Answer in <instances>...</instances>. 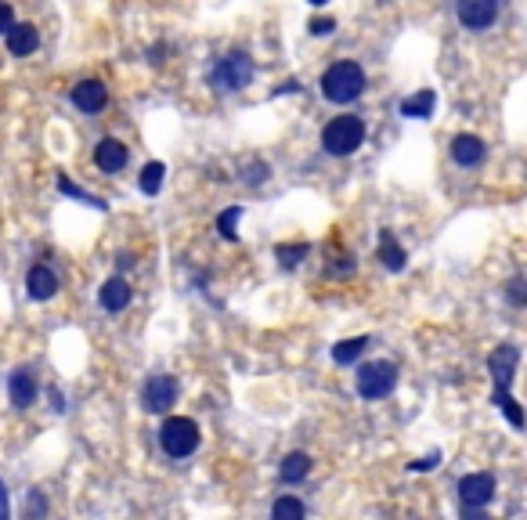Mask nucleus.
I'll return each instance as SVG.
<instances>
[{
    "label": "nucleus",
    "instance_id": "f257e3e1",
    "mask_svg": "<svg viewBox=\"0 0 527 520\" xmlns=\"http://www.w3.org/2000/svg\"><path fill=\"white\" fill-rule=\"evenodd\" d=\"M365 91V69L358 62H336L322 76V98L332 105H350Z\"/></svg>",
    "mask_w": 527,
    "mask_h": 520
},
{
    "label": "nucleus",
    "instance_id": "f03ea898",
    "mask_svg": "<svg viewBox=\"0 0 527 520\" xmlns=\"http://www.w3.org/2000/svg\"><path fill=\"white\" fill-rule=\"evenodd\" d=\"M365 145V120L362 116H336L322 130V148L329 155H355Z\"/></svg>",
    "mask_w": 527,
    "mask_h": 520
},
{
    "label": "nucleus",
    "instance_id": "7ed1b4c3",
    "mask_svg": "<svg viewBox=\"0 0 527 520\" xmlns=\"http://www.w3.org/2000/svg\"><path fill=\"white\" fill-rule=\"evenodd\" d=\"M199 423L188 419V415H170L163 426H159V445L170 459H188L196 449H199Z\"/></svg>",
    "mask_w": 527,
    "mask_h": 520
},
{
    "label": "nucleus",
    "instance_id": "20e7f679",
    "mask_svg": "<svg viewBox=\"0 0 527 520\" xmlns=\"http://www.w3.org/2000/svg\"><path fill=\"white\" fill-rule=\"evenodd\" d=\"M355 383H358V394H362L365 401H383V398H390L394 387H397V365H394V362H383V358H380V362H369V365L358 369Z\"/></svg>",
    "mask_w": 527,
    "mask_h": 520
},
{
    "label": "nucleus",
    "instance_id": "39448f33",
    "mask_svg": "<svg viewBox=\"0 0 527 520\" xmlns=\"http://www.w3.org/2000/svg\"><path fill=\"white\" fill-rule=\"evenodd\" d=\"M253 72H256L253 58L242 55V51H235V55H224V58L210 69V83L217 87V91H242V87L253 83Z\"/></svg>",
    "mask_w": 527,
    "mask_h": 520
},
{
    "label": "nucleus",
    "instance_id": "423d86ee",
    "mask_svg": "<svg viewBox=\"0 0 527 520\" xmlns=\"http://www.w3.org/2000/svg\"><path fill=\"white\" fill-rule=\"evenodd\" d=\"M495 499V477L491 474H466L459 481V502L463 513H477Z\"/></svg>",
    "mask_w": 527,
    "mask_h": 520
},
{
    "label": "nucleus",
    "instance_id": "0eeeda50",
    "mask_svg": "<svg viewBox=\"0 0 527 520\" xmlns=\"http://www.w3.org/2000/svg\"><path fill=\"white\" fill-rule=\"evenodd\" d=\"M456 15L463 22V29L484 33L498 15V0H456Z\"/></svg>",
    "mask_w": 527,
    "mask_h": 520
},
{
    "label": "nucleus",
    "instance_id": "6e6552de",
    "mask_svg": "<svg viewBox=\"0 0 527 520\" xmlns=\"http://www.w3.org/2000/svg\"><path fill=\"white\" fill-rule=\"evenodd\" d=\"M173 401H178V380L159 373V376H148L145 387H141V405L148 412H166Z\"/></svg>",
    "mask_w": 527,
    "mask_h": 520
},
{
    "label": "nucleus",
    "instance_id": "1a4fd4ad",
    "mask_svg": "<svg viewBox=\"0 0 527 520\" xmlns=\"http://www.w3.org/2000/svg\"><path fill=\"white\" fill-rule=\"evenodd\" d=\"M69 98H72V105H76L79 113H87V116H95V113H102V109L109 105V91H105L102 80H79L72 91H69Z\"/></svg>",
    "mask_w": 527,
    "mask_h": 520
},
{
    "label": "nucleus",
    "instance_id": "9d476101",
    "mask_svg": "<svg viewBox=\"0 0 527 520\" xmlns=\"http://www.w3.org/2000/svg\"><path fill=\"white\" fill-rule=\"evenodd\" d=\"M516 365H520V347L516 343H498L491 351V358H488V373L495 376V387L509 390V383L516 376Z\"/></svg>",
    "mask_w": 527,
    "mask_h": 520
},
{
    "label": "nucleus",
    "instance_id": "9b49d317",
    "mask_svg": "<svg viewBox=\"0 0 527 520\" xmlns=\"http://www.w3.org/2000/svg\"><path fill=\"white\" fill-rule=\"evenodd\" d=\"M127 159H130V152H127V145L120 138H102L95 145V166L102 173H120L127 166Z\"/></svg>",
    "mask_w": 527,
    "mask_h": 520
},
{
    "label": "nucleus",
    "instance_id": "f8f14e48",
    "mask_svg": "<svg viewBox=\"0 0 527 520\" xmlns=\"http://www.w3.org/2000/svg\"><path fill=\"white\" fill-rule=\"evenodd\" d=\"M26 293H29V300H40V304L51 300L58 293V275L47 264H33L26 275Z\"/></svg>",
    "mask_w": 527,
    "mask_h": 520
},
{
    "label": "nucleus",
    "instance_id": "ddd939ff",
    "mask_svg": "<svg viewBox=\"0 0 527 520\" xmlns=\"http://www.w3.org/2000/svg\"><path fill=\"white\" fill-rule=\"evenodd\" d=\"M4 37H8V51L15 58H26V55H33L40 47V29L29 26V22H12V29Z\"/></svg>",
    "mask_w": 527,
    "mask_h": 520
},
{
    "label": "nucleus",
    "instance_id": "4468645a",
    "mask_svg": "<svg viewBox=\"0 0 527 520\" xmlns=\"http://www.w3.org/2000/svg\"><path fill=\"white\" fill-rule=\"evenodd\" d=\"M8 398L15 408H29L37 401V376L29 369H15L8 376Z\"/></svg>",
    "mask_w": 527,
    "mask_h": 520
},
{
    "label": "nucleus",
    "instance_id": "2eb2a0df",
    "mask_svg": "<svg viewBox=\"0 0 527 520\" xmlns=\"http://www.w3.org/2000/svg\"><path fill=\"white\" fill-rule=\"evenodd\" d=\"M484 155H488V148H484V141H481L477 134H459V138L452 141V159H456L459 166H481Z\"/></svg>",
    "mask_w": 527,
    "mask_h": 520
},
{
    "label": "nucleus",
    "instance_id": "dca6fc26",
    "mask_svg": "<svg viewBox=\"0 0 527 520\" xmlns=\"http://www.w3.org/2000/svg\"><path fill=\"white\" fill-rule=\"evenodd\" d=\"M130 297H134V289H130L127 279H109V282L98 289V300H102V307H105L109 315H120V311L130 304Z\"/></svg>",
    "mask_w": 527,
    "mask_h": 520
},
{
    "label": "nucleus",
    "instance_id": "f3484780",
    "mask_svg": "<svg viewBox=\"0 0 527 520\" xmlns=\"http://www.w3.org/2000/svg\"><path fill=\"white\" fill-rule=\"evenodd\" d=\"M405 260H408L405 246L394 239V231H383V235H380V264H383L387 272H405Z\"/></svg>",
    "mask_w": 527,
    "mask_h": 520
},
{
    "label": "nucleus",
    "instance_id": "a211bd4d",
    "mask_svg": "<svg viewBox=\"0 0 527 520\" xmlns=\"http://www.w3.org/2000/svg\"><path fill=\"white\" fill-rule=\"evenodd\" d=\"M311 456L307 452H289L286 459H282V466H279V477H282V484H297V481H304L307 474H311Z\"/></svg>",
    "mask_w": 527,
    "mask_h": 520
},
{
    "label": "nucleus",
    "instance_id": "6ab92c4d",
    "mask_svg": "<svg viewBox=\"0 0 527 520\" xmlns=\"http://www.w3.org/2000/svg\"><path fill=\"white\" fill-rule=\"evenodd\" d=\"M433 105H437V95L433 91H419V95H412V98L401 102V116H408V120H430L433 116Z\"/></svg>",
    "mask_w": 527,
    "mask_h": 520
},
{
    "label": "nucleus",
    "instance_id": "aec40b11",
    "mask_svg": "<svg viewBox=\"0 0 527 520\" xmlns=\"http://www.w3.org/2000/svg\"><path fill=\"white\" fill-rule=\"evenodd\" d=\"M369 347V336H355V340H339L336 347H332V362L336 365H350L355 358H362V351Z\"/></svg>",
    "mask_w": 527,
    "mask_h": 520
},
{
    "label": "nucleus",
    "instance_id": "412c9836",
    "mask_svg": "<svg viewBox=\"0 0 527 520\" xmlns=\"http://www.w3.org/2000/svg\"><path fill=\"white\" fill-rule=\"evenodd\" d=\"M491 401H495V405H498V408L506 412V419H509V423H513L516 430L523 426V412H520V401H516V398H513V394H509L506 387H495V394H491Z\"/></svg>",
    "mask_w": 527,
    "mask_h": 520
},
{
    "label": "nucleus",
    "instance_id": "4be33fe9",
    "mask_svg": "<svg viewBox=\"0 0 527 520\" xmlns=\"http://www.w3.org/2000/svg\"><path fill=\"white\" fill-rule=\"evenodd\" d=\"M163 173H166V166H163V163H148V166L141 170V181H138V185H141V192H145V196H155V192L163 189Z\"/></svg>",
    "mask_w": 527,
    "mask_h": 520
},
{
    "label": "nucleus",
    "instance_id": "5701e85b",
    "mask_svg": "<svg viewBox=\"0 0 527 520\" xmlns=\"http://www.w3.org/2000/svg\"><path fill=\"white\" fill-rule=\"evenodd\" d=\"M242 221V206H228L221 217H217V231H221V239H228V242H235L238 239V231H235V224Z\"/></svg>",
    "mask_w": 527,
    "mask_h": 520
},
{
    "label": "nucleus",
    "instance_id": "b1692460",
    "mask_svg": "<svg viewBox=\"0 0 527 520\" xmlns=\"http://www.w3.org/2000/svg\"><path fill=\"white\" fill-rule=\"evenodd\" d=\"M272 516H275V520H300V516H304V502L293 499V495H286V499H279V502L272 506Z\"/></svg>",
    "mask_w": 527,
    "mask_h": 520
},
{
    "label": "nucleus",
    "instance_id": "393cba45",
    "mask_svg": "<svg viewBox=\"0 0 527 520\" xmlns=\"http://www.w3.org/2000/svg\"><path fill=\"white\" fill-rule=\"evenodd\" d=\"M275 256L282 260V268H300L304 264V256H307V242H289V246H279L275 249Z\"/></svg>",
    "mask_w": 527,
    "mask_h": 520
},
{
    "label": "nucleus",
    "instance_id": "a878e982",
    "mask_svg": "<svg viewBox=\"0 0 527 520\" xmlns=\"http://www.w3.org/2000/svg\"><path fill=\"white\" fill-rule=\"evenodd\" d=\"M58 192H62V196H72V199H79V203H87V206H98V210H105V203H102L98 196L83 192V189H79V185H72L69 178H58Z\"/></svg>",
    "mask_w": 527,
    "mask_h": 520
},
{
    "label": "nucleus",
    "instance_id": "bb28decb",
    "mask_svg": "<svg viewBox=\"0 0 527 520\" xmlns=\"http://www.w3.org/2000/svg\"><path fill=\"white\" fill-rule=\"evenodd\" d=\"M506 297H509V304H516V307H523V304H527V293H523V279H520V275H516V279H509Z\"/></svg>",
    "mask_w": 527,
    "mask_h": 520
},
{
    "label": "nucleus",
    "instance_id": "cd10ccee",
    "mask_svg": "<svg viewBox=\"0 0 527 520\" xmlns=\"http://www.w3.org/2000/svg\"><path fill=\"white\" fill-rule=\"evenodd\" d=\"M12 22H15V8L8 4V0H0V37L12 29Z\"/></svg>",
    "mask_w": 527,
    "mask_h": 520
},
{
    "label": "nucleus",
    "instance_id": "c85d7f7f",
    "mask_svg": "<svg viewBox=\"0 0 527 520\" xmlns=\"http://www.w3.org/2000/svg\"><path fill=\"white\" fill-rule=\"evenodd\" d=\"M268 173H272V170L264 166V163H253V166H249V173H246V181H249V185H260L264 178H268Z\"/></svg>",
    "mask_w": 527,
    "mask_h": 520
},
{
    "label": "nucleus",
    "instance_id": "c756f323",
    "mask_svg": "<svg viewBox=\"0 0 527 520\" xmlns=\"http://www.w3.org/2000/svg\"><path fill=\"white\" fill-rule=\"evenodd\" d=\"M332 29H336L332 19H311V33H314V37H329Z\"/></svg>",
    "mask_w": 527,
    "mask_h": 520
},
{
    "label": "nucleus",
    "instance_id": "7c9ffc66",
    "mask_svg": "<svg viewBox=\"0 0 527 520\" xmlns=\"http://www.w3.org/2000/svg\"><path fill=\"white\" fill-rule=\"evenodd\" d=\"M437 463H441V452H433V456H426V459H415V463H408V470H433Z\"/></svg>",
    "mask_w": 527,
    "mask_h": 520
},
{
    "label": "nucleus",
    "instance_id": "2f4dec72",
    "mask_svg": "<svg viewBox=\"0 0 527 520\" xmlns=\"http://www.w3.org/2000/svg\"><path fill=\"white\" fill-rule=\"evenodd\" d=\"M26 513H29V516H33V513H40V516H44V513H47V502L33 491V495H29V502H26Z\"/></svg>",
    "mask_w": 527,
    "mask_h": 520
},
{
    "label": "nucleus",
    "instance_id": "473e14b6",
    "mask_svg": "<svg viewBox=\"0 0 527 520\" xmlns=\"http://www.w3.org/2000/svg\"><path fill=\"white\" fill-rule=\"evenodd\" d=\"M293 91H300V80H289V83L279 87V95H293Z\"/></svg>",
    "mask_w": 527,
    "mask_h": 520
},
{
    "label": "nucleus",
    "instance_id": "72a5a7b5",
    "mask_svg": "<svg viewBox=\"0 0 527 520\" xmlns=\"http://www.w3.org/2000/svg\"><path fill=\"white\" fill-rule=\"evenodd\" d=\"M0 516H8V491H4V481H0Z\"/></svg>",
    "mask_w": 527,
    "mask_h": 520
},
{
    "label": "nucleus",
    "instance_id": "f704fd0d",
    "mask_svg": "<svg viewBox=\"0 0 527 520\" xmlns=\"http://www.w3.org/2000/svg\"><path fill=\"white\" fill-rule=\"evenodd\" d=\"M307 4H314V8H325V4H329V0H307Z\"/></svg>",
    "mask_w": 527,
    "mask_h": 520
}]
</instances>
